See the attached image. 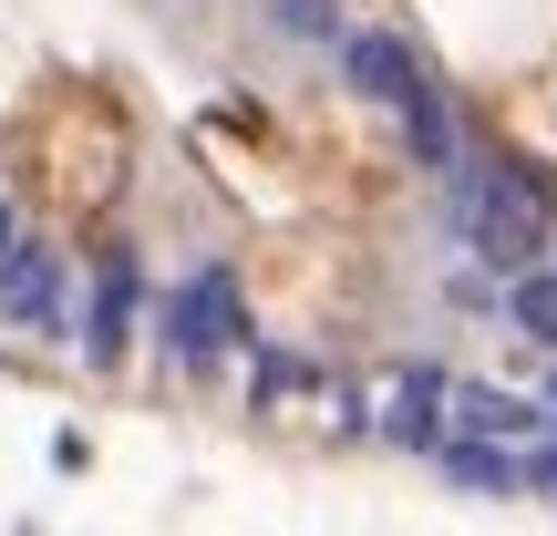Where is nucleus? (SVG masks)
Returning <instances> with one entry per match:
<instances>
[{"label": "nucleus", "mask_w": 557, "mask_h": 536, "mask_svg": "<svg viewBox=\"0 0 557 536\" xmlns=\"http://www.w3.org/2000/svg\"><path fill=\"white\" fill-rule=\"evenodd\" d=\"M434 464H444L455 485H475V496H506V485H527V475H517V454H506V444H475V434H444V444H434Z\"/></svg>", "instance_id": "obj_9"}, {"label": "nucleus", "mask_w": 557, "mask_h": 536, "mask_svg": "<svg viewBox=\"0 0 557 536\" xmlns=\"http://www.w3.org/2000/svg\"><path fill=\"white\" fill-rule=\"evenodd\" d=\"M135 310H145V269H135V248H103L94 299H83V361H94V372H114V361L135 351Z\"/></svg>", "instance_id": "obj_6"}, {"label": "nucleus", "mask_w": 557, "mask_h": 536, "mask_svg": "<svg viewBox=\"0 0 557 536\" xmlns=\"http://www.w3.org/2000/svg\"><path fill=\"white\" fill-rule=\"evenodd\" d=\"M0 320L32 331V340L73 331V278H62V259L41 238H11V248H0Z\"/></svg>", "instance_id": "obj_5"}, {"label": "nucleus", "mask_w": 557, "mask_h": 536, "mask_svg": "<svg viewBox=\"0 0 557 536\" xmlns=\"http://www.w3.org/2000/svg\"><path fill=\"white\" fill-rule=\"evenodd\" d=\"M537 402H547V434H557V372H547V392H537Z\"/></svg>", "instance_id": "obj_12"}, {"label": "nucleus", "mask_w": 557, "mask_h": 536, "mask_svg": "<svg viewBox=\"0 0 557 536\" xmlns=\"http://www.w3.org/2000/svg\"><path fill=\"white\" fill-rule=\"evenodd\" d=\"M393 124H403V145H413L423 176H455V165H465V124H455V94H444V83H434V94H413Z\"/></svg>", "instance_id": "obj_8"}, {"label": "nucleus", "mask_w": 557, "mask_h": 536, "mask_svg": "<svg viewBox=\"0 0 557 536\" xmlns=\"http://www.w3.org/2000/svg\"><path fill=\"white\" fill-rule=\"evenodd\" d=\"M156 340H165V361L176 372H218L227 351H248V310H238V269H186L176 278V299L156 310Z\"/></svg>", "instance_id": "obj_2"}, {"label": "nucleus", "mask_w": 557, "mask_h": 536, "mask_svg": "<svg viewBox=\"0 0 557 536\" xmlns=\"http://www.w3.org/2000/svg\"><path fill=\"white\" fill-rule=\"evenodd\" d=\"M455 434H475V444H537L547 434V402H527V392H506V382H455Z\"/></svg>", "instance_id": "obj_7"}, {"label": "nucleus", "mask_w": 557, "mask_h": 536, "mask_svg": "<svg viewBox=\"0 0 557 536\" xmlns=\"http://www.w3.org/2000/svg\"><path fill=\"white\" fill-rule=\"evenodd\" d=\"M331 52H341V83H351L361 103H382V114H403L413 94H434V62H423L403 32H372V21H351Z\"/></svg>", "instance_id": "obj_4"}, {"label": "nucleus", "mask_w": 557, "mask_h": 536, "mask_svg": "<svg viewBox=\"0 0 557 536\" xmlns=\"http://www.w3.org/2000/svg\"><path fill=\"white\" fill-rule=\"evenodd\" d=\"M434 186H444V227H455L465 259H485V269H506V278L547 269V197H537V176L465 155L455 176H434Z\"/></svg>", "instance_id": "obj_1"}, {"label": "nucleus", "mask_w": 557, "mask_h": 536, "mask_svg": "<svg viewBox=\"0 0 557 536\" xmlns=\"http://www.w3.org/2000/svg\"><path fill=\"white\" fill-rule=\"evenodd\" d=\"M269 32L278 41H341L351 32V0H269Z\"/></svg>", "instance_id": "obj_11"}, {"label": "nucleus", "mask_w": 557, "mask_h": 536, "mask_svg": "<svg viewBox=\"0 0 557 536\" xmlns=\"http://www.w3.org/2000/svg\"><path fill=\"white\" fill-rule=\"evenodd\" d=\"M11 238H21V217H11V207H0V248H11Z\"/></svg>", "instance_id": "obj_13"}, {"label": "nucleus", "mask_w": 557, "mask_h": 536, "mask_svg": "<svg viewBox=\"0 0 557 536\" xmlns=\"http://www.w3.org/2000/svg\"><path fill=\"white\" fill-rule=\"evenodd\" d=\"M444 402H455V372H444V361H393V382L372 392V434L403 444V454H434V444L455 434Z\"/></svg>", "instance_id": "obj_3"}, {"label": "nucleus", "mask_w": 557, "mask_h": 536, "mask_svg": "<svg viewBox=\"0 0 557 536\" xmlns=\"http://www.w3.org/2000/svg\"><path fill=\"white\" fill-rule=\"evenodd\" d=\"M506 320H517V340L557 351V269H517V289H506Z\"/></svg>", "instance_id": "obj_10"}]
</instances>
